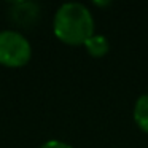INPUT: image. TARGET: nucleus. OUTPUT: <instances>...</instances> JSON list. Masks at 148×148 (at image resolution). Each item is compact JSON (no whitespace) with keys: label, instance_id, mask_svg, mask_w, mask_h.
I'll return each mask as SVG.
<instances>
[{"label":"nucleus","instance_id":"nucleus-1","mask_svg":"<svg viewBox=\"0 0 148 148\" xmlns=\"http://www.w3.org/2000/svg\"><path fill=\"white\" fill-rule=\"evenodd\" d=\"M53 30L65 45H84L94 35V18L83 3L69 2L58 8L53 19Z\"/></svg>","mask_w":148,"mask_h":148},{"label":"nucleus","instance_id":"nucleus-2","mask_svg":"<svg viewBox=\"0 0 148 148\" xmlns=\"http://www.w3.org/2000/svg\"><path fill=\"white\" fill-rule=\"evenodd\" d=\"M32 58V46L16 30H0V64L5 67H24Z\"/></svg>","mask_w":148,"mask_h":148},{"label":"nucleus","instance_id":"nucleus-3","mask_svg":"<svg viewBox=\"0 0 148 148\" xmlns=\"http://www.w3.org/2000/svg\"><path fill=\"white\" fill-rule=\"evenodd\" d=\"M38 5L32 3V2H18L13 5V11H11V18L21 26L26 27L27 24L34 23L38 16Z\"/></svg>","mask_w":148,"mask_h":148},{"label":"nucleus","instance_id":"nucleus-4","mask_svg":"<svg viewBox=\"0 0 148 148\" xmlns=\"http://www.w3.org/2000/svg\"><path fill=\"white\" fill-rule=\"evenodd\" d=\"M134 123L140 131L148 134V94H142L134 105Z\"/></svg>","mask_w":148,"mask_h":148},{"label":"nucleus","instance_id":"nucleus-5","mask_svg":"<svg viewBox=\"0 0 148 148\" xmlns=\"http://www.w3.org/2000/svg\"><path fill=\"white\" fill-rule=\"evenodd\" d=\"M84 48H86V51L89 53L92 58H103L110 49V43H108V40H107L105 35L94 34V35L84 43Z\"/></svg>","mask_w":148,"mask_h":148},{"label":"nucleus","instance_id":"nucleus-6","mask_svg":"<svg viewBox=\"0 0 148 148\" xmlns=\"http://www.w3.org/2000/svg\"><path fill=\"white\" fill-rule=\"evenodd\" d=\"M40 148H73V147H70L69 143H65V142H62V140H48Z\"/></svg>","mask_w":148,"mask_h":148}]
</instances>
